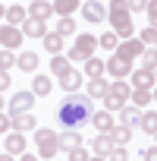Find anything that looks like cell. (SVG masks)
Instances as JSON below:
<instances>
[{
	"mask_svg": "<svg viewBox=\"0 0 157 161\" xmlns=\"http://www.w3.org/2000/svg\"><path fill=\"white\" fill-rule=\"evenodd\" d=\"M22 29H16V25H0V47H7V51H16L19 44H22Z\"/></svg>",
	"mask_w": 157,
	"mask_h": 161,
	"instance_id": "7",
	"label": "cell"
},
{
	"mask_svg": "<svg viewBox=\"0 0 157 161\" xmlns=\"http://www.w3.org/2000/svg\"><path fill=\"white\" fill-rule=\"evenodd\" d=\"M104 108H107V111H123V108H126V101H123L119 95L107 92V95H104Z\"/></svg>",
	"mask_w": 157,
	"mask_h": 161,
	"instance_id": "32",
	"label": "cell"
},
{
	"mask_svg": "<svg viewBox=\"0 0 157 161\" xmlns=\"http://www.w3.org/2000/svg\"><path fill=\"white\" fill-rule=\"evenodd\" d=\"M38 63H41V57H38L35 51H25V54H19V57H16V66H19L22 73H35V69H38Z\"/></svg>",
	"mask_w": 157,
	"mask_h": 161,
	"instance_id": "15",
	"label": "cell"
},
{
	"mask_svg": "<svg viewBox=\"0 0 157 161\" xmlns=\"http://www.w3.org/2000/svg\"><path fill=\"white\" fill-rule=\"evenodd\" d=\"M151 73H154V82H157V66H154V69H151Z\"/></svg>",
	"mask_w": 157,
	"mask_h": 161,
	"instance_id": "51",
	"label": "cell"
},
{
	"mask_svg": "<svg viewBox=\"0 0 157 161\" xmlns=\"http://www.w3.org/2000/svg\"><path fill=\"white\" fill-rule=\"evenodd\" d=\"M144 13H148V19H151L148 25H154V29H157V0H148V10H144Z\"/></svg>",
	"mask_w": 157,
	"mask_h": 161,
	"instance_id": "38",
	"label": "cell"
},
{
	"mask_svg": "<svg viewBox=\"0 0 157 161\" xmlns=\"http://www.w3.org/2000/svg\"><path fill=\"white\" fill-rule=\"evenodd\" d=\"M91 98L88 95H78V92H69L63 98V104L57 108L53 114V123L60 130H82L85 123H91Z\"/></svg>",
	"mask_w": 157,
	"mask_h": 161,
	"instance_id": "1",
	"label": "cell"
},
{
	"mask_svg": "<svg viewBox=\"0 0 157 161\" xmlns=\"http://www.w3.org/2000/svg\"><path fill=\"white\" fill-rule=\"evenodd\" d=\"M10 120H13V133H35L38 130L35 114H13Z\"/></svg>",
	"mask_w": 157,
	"mask_h": 161,
	"instance_id": "9",
	"label": "cell"
},
{
	"mask_svg": "<svg viewBox=\"0 0 157 161\" xmlns=\"http://www.w3.org/2000/svg\"><path fill=\"white\" fill-rule=\"evenodd\" d=\"M126 7H129V13H141V10H148V0H126Z\"/></svg>",
	"mask_w": 157,
	"mask_h": 161,
	"instance_id": "39",
	"label": "cell"
},
{
	"mask_svg": "<svg viewBox=\"0 0 157 161\" xmlns=\"http://www.w3.org/2000/svg\"><path fill=\"white\" fill-rule=\"evenodd\" d=\"M98 47H104V51H116V47H119V38H116V32H104V35L98 38Z\"/></svg>",
	"mask_w": 157,
	"mask_h": 161,
	"instance_id": "30",
	"label": "cell"
},
{
	"mask_svg": "<svg viewBox=\"0 0 157 161\" xmlns=\"http://www.w3.org/2000/svg\"><path fill=\"white\" fill-rule=\"evenodd\" d=\"M82 16L88 22H104L107 19V7H101V0H88V3H82Z\"/></svg>",
	"mask_w": 157,
	"mask_h": 161,
	"instance_id": "8",
	"label": "cell"
},
{
	"mask_svg": "<svg viewBox=\"0 0 157 161\" xmlns=\"http://www.w3.org/2000/svg\"><path fill=\"white\" fill-rule=\"evenodd\" d=\"M60 86H63L66 92H78V86H82V73H78V69L63 73V76H60Z\"/></svg>",
	"mask_w": 157,
	"mask_h": 161,
	"instance_id": "18",
	"label": "cell"
},
{
	"mask_svg": "<svg viewBox=\"0 0 157 161\" xmlns=\"http://www.w3.org/2000/svg\"><path fill=\"white\" fill-rule=\"evenodd\" d=\"M110 139H113V145H129V139H132V126H126V123H113Z\"/></svg>",
	"mask_w": 157,
	"mask_h": 161,
	"instance_id": "16",
	"label": "cell"
},
{
	"mask_svg": "<svg viewBox=\"0 0 157 161\" xmlns=\"http://www.w3.org/2000/svg\"><path fill=\"white\" fill-rule=\"evenodd\" d=\"M151 101H157V89H151Z\"/></svg>",
	"mask_w": 157,
	"mask_h": 161,
	"instance_id": "46",
	"label": "cell"
},
{
	"mask_svg": "<svg viewBox=\"0 0 157 161\" xmlns=\"http://www.w3.org/2000/svg\"><path fill=\"white\" fill-rule=\"evenodd\" d=\"M50 89H53L50 76H35V82H32V92H35V98H38V95H50Z\"/></svg>",
	"mask_w": 157,
	"mask_h": 161,
	"instance_id": "25",
	"label": "cell"
},
{
	"mask_svg": "<svg viewBox=\"0 0 157 161\" xmlns=\"http://www.w3.org/2000/svg\"><path fill=\"white\" fill-rule=\"evenodd\" d=\"M132 101H135L138 108L151 104V89H132Z\"/></svg>",
	"mask_w": 157,
	"mask_h": 161,
	"instance_id": "34",
	"label": "cell"
},
{
	"mask_svg": "<svg viewBox=\"0 0 157 161\" xmlns=\"http://www.w3.org/2000/svg\"><path fill=\"white\" fill-rule=\"evenodd\" d=\"M141 158H144V161H157V145H148V148H141Z\"/></svg>",
	"mask_w": 157,
	"mask_h": 161,
	"instance_id": "42",
	"label": "cell"
},
{
	"mask_svg": "<svg viewBox=\"0 0 157 161\" xmlns=\"http://www.w3.org/2000/svg\"><path fill=\"white\" fill-rule=\"evenodd\" d=\"M110 92V82H101V79H91L88 82V98H104Z\"/></svg>",
	"mask_w": 157,
	"mask_h": 161,
	"instance_id": "26",
	"label": "cell"
},
{
	"mask_svg": "<svg viewBox=\"0 0 157 161\" xmlns=\"http://www.w3.org/2000/svg\"><path fill=\"white\" fill-rule=\"evenodd\" d=\"M104 69H107L110 76H116V79H126V76L132 73V60H129V57H119V54H113V57L104 63Z\"/></svg>",
	"mask_w": 157,
	"mask_h": 161,
	"instance_id": "6",
	"label": "cell"
},
{
	"mask_svg": "<svg viewBox=\"0 0 157 161\" xmlns=\"http://www.w3.org/2000/svg\"><path fill=\"white\" fill-rule=\"evenodd\" d=\"M78 145H82V133H78V130H63L60 133V148L63 152H72Z\"/></svg>",
	"mask_w": 157,
	"mask_h": 161,
	"instance_id": "13",
	"label": "cell"
},
{
	"mask_svg": "<svg viewBox=\"0 0 157 161\" xmlns=\"http://www.w3.org/2000/svg\"><path fill=\"white\" fill-rule=\"evenodd\" d=\"M35 145H38V158H53L60 152V133L47 130H35Z\"/></svg>",
	"mask_w": 157,
	"mask_h": 161,
	"instance_id": "4",
	"label": "cell"
},
{
	"mask_svg": "<svg viewBox=\"0 0 157 161\" xmlns=\"http://www.w3.org/2000/svg\"><path fill=\"white\" fill-rule=\"evenodd\" d=\"M10 66H16V54L13 51H0V69H10Z\"/></svg>",
	"mask_w": 157,
	"mask_h": 161,
	"instance_id": "35",
	"label": "cell"
},
{
	"mask_svg": "<svg viewBox=\"0 0 157 161\" xmlns=\"http://www.w3.org/2000/svg\"><path fill=\"white\" fill-rule=\"evenodd\" d=\"M3 16H7V7H0V19H3Z\"/></svg>",
	"mask_w": 157,
	"mask_h": 161,
	"instance_id": "49",
	"label": "cell"
},
{
	"mask_svg": "<svg viewBox=\"0 0 157 161\" xmlns=\"http://www.w3.org/2000/svg\"><path fill=\"white\" fill-rule=\"evenodd\" d=\"M85 76H88V79H101V76H104L101 57H88V60H85Z\"/></svg>",
	"mask_w": 157,
	"mask_h": 161,
	"instance_id": "24",
	"label": "cell"
},
{
	"mask_svg": "<svg viewBox=\"0 0 157 161\" xmlns=\"http://www.w3.org/2000/svg\"><path fill=\"white\" fill-rule=\"evenodd\" d=\"M113 54H119V57H129V60H132V57L144 54V44H141L138 38H126V41H123V44H119V47H116Z\"/></svg>",
	"mask_w": 157,
	"mask_h": 161,
	"instance_id": "10",
	"label": "cell"
},
{
	"mask_svg": "<svg viewBox=\"0 0 157 161\" xmlns=\"http://www.w3.org/2000/svg\"><path fill=\"white\" fill-rule=\"evenodd\" d=\"M3 145H7V155H22L25 152V133H10Z\"/></svg>",
	"mask_w": 157,
	"mask_h": 161,
	"instance_id": "17",
	"label": "cell"
},
{
	"mask_svg": "<svg viewBox=\"0 0 157 161\" xmlns=\"http://www.w3.org/2000/svg\"><path fill=\"white\" fill-rule=\"evenodd\" d=\"M69 155V161H88V152L82 148V145H78V148H72V152H66Z\"/></svg>",
	"mask_w": 157,
	"mask_h": 161,
	"instance_id": "40",
	"label": "cell"
},
{
	"mask_svg": "<svg viewBox=\"0 0 157 161\" xmlns=\"http://www.w3.org/2000/svg\"><path fill=\"white\" fill-rule=\"evenodd\" d=\"M50 13H53V3H50V0H32V7H28V16H32V19H41V22H44Z\"/></svg>",
	"mask_w": 157,
	"mask_h": 161,
	"instance_id": "12",
	"label": "cell"
},
{
	"mask_svg": "<svg viewBox=\"0 0 157 161\" xmlns=\"http://www.w3.org/2000/svg\"><path fill=\"white\" fill-rule=\"evenodd\" d=\"M138 120H141V111L138 108H123V123L126 126H138Z\"/></svg>",
	"mask_w": 157,
	"mask_h": 161,
	"instance_id": "33",
	"label": "cell"
},
{
	"mask_svg": "<svg viewBox=\"0 0 157 161\" xmlns=\"http://www.w3.org/2000/svg\"><path fill=\"white\" fill-rule=\"evenodd\" d=\"M151 82H154V73H151V69L141 66V69L132 73V86H135V89H151Z\"/></svg>",
	"mask_w": 157,
	"mask_h": 161,
	"instance_id": "20",
	"label": "cell"
},
{
	"mask_svg": "<svg viewBox=\"0 0 157 161\" xmlns=\"http://www.w3.org/2000/svg\"><path fill=\"white\" fill-rule=\"evenodd\" d=\"M0 161H13V155H0Z\"/></svg>",
	"mask_w": 157,
	"mask_h": 161,
	"instance_id": "45",
	"label": "cell"
},
{
	"mask_svg": "<svg viewBox=\"0 0 157 161\" xmlns=\"http://www.w3.org/2000/svg\"><path fill=\"white\" fill-rule=\"evenodd\" d=\"M138 41H141V44H154V41H157V29H154V25H148V29L141 32V38H138Z\"/></svg>",
	"mask_w": 157,
	"mask_h": 161,
	"instance_id": "36",
	"label": "cell"
},
{
	"mask_svg": "<svg viewBox=\"0 0 157 161\" xmlns=\"http://www.w3.org/2000/svg\"><path fill=\"white\" fill-rule=\"evenodd\" d=\"M7 25H22L28 16H25V7H7Z\"/></svg>",
	"mask_w": 157,
	"mask_h": 161,
	"instance_id": "21",
	"label": "cell"
},
{
	"mask_svg": "<svg viewBox=\"0 0 157 161\" xmlns=\"http://www.w3.org/2000/svg\"><path fill=\"white\" fill-rule=\"evenodd\" d=\"M138 126H141L144 133H157V111H148V114H141Z\"/></svg>",
	"mask_w": 157,
	"mask_h": 161,
	"instance_id": "31",
	"label": "cell"
},
{
	"mask_svg": "<svg viewBox=\"0 0 157 161\" xmlns=\"http://www.w3.org/2000/svg\"><path fill=\"white\" fill-rule=\"evenodd\" d=\"M94 51H98V35H88V32H82L75 38V44L69 47V63H75V60H88V57H94Z\"/></svg>",
	"mask_w": 157,
	"mask_h": 161,
	"instance_id": "3",
	"label": "cell"
},
{
	"mask_svg": "<svg viewBox=\"0 0 157 161\" xmlns=\"http://www.w3.org/2000/svg\"><path fill=\"white\" fill-rule=\"evenodd\" d=\"M151 54H154V60H157V41H154V51H151Z\"/></svg>",
	"mask_w": 157,
	"mask_h": 161,
	"instance_id": "50",
	"label": "cell"
},
{
	"mask_svg": "<svg viewBox=\"0 0 157 161\" xmlns=\"http://www.w3.org/2000/svg\"><path fill=\"white\" fill-rule=\"evenodd\" d=\"M107 19L116 32V38H132L135 25H132V13L126 7V0H110V7H107Z\"/></svg>",
	"mask_w": 157,
	"mask_h": 161,
	"instance_id": "2",
	"label": "cell"
},
{
	"mask_svg": "<svg viewBox=\"0 0 157 161\" xmlns=\"http://www.w3.org/2000/svg\"><path fill=\"white\" fill-rule=\"evenodd\" d=\"M129 155H126V145H113V152L107 155V161H126Z\"/></svg>",
	"mask_w": 157,
	"mask_h": 161,
	"instance_id": "37",
	"label": "cell"
},
{
	"mask_svg": "<svg viewBox=\"0 0 157 161\" xmlns=\"http://www.w3.org/2000/svg\"><path fill=\"white\" fill-rule=\"evenodd\" d=\"M19 161H41V158H35V155H28V152H22V155H19Z\"/></svg>",
	"mask_w": 157,
	"mask_h": 161,
	"instance_id": "44",
	"label": "cell"
},
{
	"mask_svg": "<svg viewBox=\"0 0 157 161\" xmlns=\"http://www.w3.org/2000/svg\"><path fill=\"white\" fill-rule=\"evenodd\" d=\"M41 41H44V51H47V54H60V51H63V35H57V32L44 35Z\"/></svg>",
	"mask_w": 157,
	"mask_h": 161,
	"instance_id": "22",
	"label": "cell"
},
{
	"mask_svg": "<svg viewBox=\"0 0 157 161\" xmlns=\"http://www.w3.org/2000/svg\"><path fill=\"white\" fill-rule=\"evenodd\" d=\"M0 108H7V101H3V92H0Z\"/></svg>",
	"mask_w": 157,
	"mask_h": 161,
	"instance_id": "48",
	"label": "cell"
},
{
	"mask_svg": "<svg viewBox=\"0 0 157 161\" xmlns=\"http://www.w3.org/2000/svg\"><path fill=\"white\" fill-rule=\"evenodd\" d=\"M10 82H13L10 73H7V69H0V92H7V89H10Z\"/></svg>",
	"mask_w": 157,
	"mask_h": 161,
	"instance_id": "43",
	"label": "cell"
},
{
	"mask_svg": "<svg viewBox=\"0 0 157 161\" xmlns=\"http://www.w3.org/2000/svg\"><path fill=\"white\" fill-rule=\"evenodd\" d=\"M53 32L63 35V38H66V35H75V19H72V16H60V22H57Z\"/></svg>",
	"mask_w": 157,
	"mask_h": 161,
	"instance_id": "28",
	"label": "cell"
},
{
	"mask_svg": "<svg viewBox=\"0 0 157 161\" xmlns=\"http://www.w3.org/2000/svg\"><path fill=\"white\" fill-rule=\"evenodd\" d=\"M91 123H94L98 133H110V130H113V117H110V111H98V114H91Z\"/></svg>",
	"mask_w": 157,
	"mask_h": 161,
	"instance_id": "19",
	"label": "cell"
},
{
	"mask_svg": "<svg viewBox=\"0 0 157 161\" xmlns=\"http://www.w3.org/2000/svg\"><path fill=\"white\" fill-rule=\"evenodd\" d=\"M154 139H157V133H154Z\"/></svg>",
	"mask_w": 157,
	"mask_h": 161,
	"instance_id": "52",
	"label": "cell"
},
{
	"mask_svg": "<svg viewBox=\"0 0 157 161\" xmlns=\"http://www.w3.org/2000/svg\"><path fill=\"white\" fill-rule=\"evenodd\" d=\"M13 130V120H10V114H3L0 111V133H10Z\"/></svg>",
	"mask_w": 157,
	"mask_h": 161,
	"instance_id": "41",
	"label": "cell"
},
{
	"mask_svg": "<svg viewBox=\"0 0 157 161\" xmlns=\"http://www.w3.org/2000/svg\"><path fill=\"white\" fill-rule=\"evenodd\" d=\"M69 69H72V66H69V57H60V54L50 57V73H53L57 79H60L63 73H69Z\"/></svg>",
	"mask_w": 157,
	"mask_h": 161,
	"instance_id": "23",
	"label": "cell"
},
{
	"mask_svg": "<svg viewBox=\"0 0 157 161\" xmlns=\"http://www.w3.org/2000/svg\"><path fill=\"white\" fill-rule=\"evenodd\" d=\"M110 92H113V95H119L123 101H129V98H132V86L126 82V79H116V82H110Z\"/></svg>",
	"mask_w": 157,
	"mask_h": 161,
	"instance_id": "27",
	"label": "cell"
},
{
	"mask_svg": "<svg viewBox=\"0 0 157 161\" xmlns=\"http://www.w3.org/2000/svg\"><path fill=\"white\" fill-rule=\"evenodd\" d=\"M32 104H35V92H16L10 98V117L13 114H32Z\"/></svg>",
	"mask_w": 157,
	"mask_h": 161,
	"instance_id": "5",
	"label": "cell"
},
{
	"mask_svg": "<svg viewBox=\"0 0 157 161\" xmlns=\"http://www.w3.org/2000/svg\"><path fill=\"white\" fill-rule=\"evenodd\" d=\"M75 7H78V0H53V13H60V16H72Z\"/></svg>",
	"mask_w": 157,
	"mask_h": 161,
	"instance_id": "29",
	"label": "cell"
},
{
	"mask_svg": "<svg viewBox=\"0 0 157 161\" xmlns=\"http://www.w3.org/2000/svg\"><path fill=\"white\" fill-rule=\"evenodd\" d=\"M91 152L101 155V158H107V155L113 152V139H110V133H98L94 142H91Z\"/></svg>",
	"mask_w": 157,
	"mask_h": 161,
	"instance_id": "11",
	"label": "cell"
},
{
	"mask_svg": "<svg viewBox=\"0 0 157 161\" xmlns=\"http://www.w3.org/2000/svg\"><path fill=\"white\" fill-rule=\"evenodd\" d=\"M88 161H107V158H101V155H94V158H88Z\"/></svg>",
	"mask_w": 157,
	"mask_h": 161,
	"instance_id": "47",
	"label": "cell"
},
{
	"mask_svg": "<svg viewBox=\"0 0 157 161\" xmlns=\"http://www.w3.org/2000/svg\"><path fill=\"white\" fill-rule=\"evenodd\" d=\"M22 35H28V38H44V35H47V25H44L41 19H32V16H28V19L22 22Z\"/></svg>",
	"mask_w": 157,
	"mask_h": 161,
	"instance_id": "14",
	"label": "cell"
}]
</instances>
